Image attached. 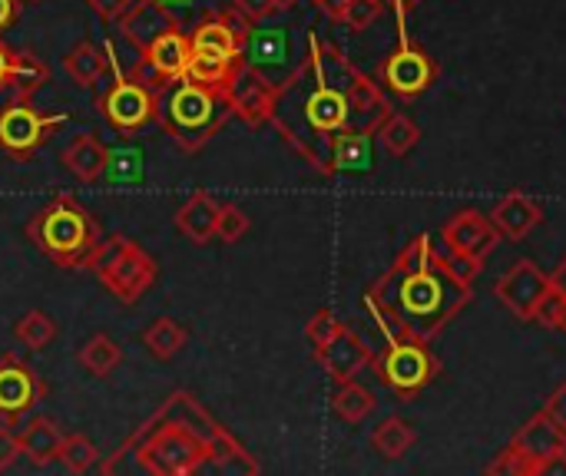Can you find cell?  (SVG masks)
Returning a JSON list of instances; mask_svg holds the SVG:
<instances>
[{"label":"cell","instance_id":"6da1fadb","mask_svg":"<svg viewBox=\"0 0 566 476\" xmlns=\"http://www.w3.org/2000/svg\"><path fill=\"white\" fill-rule=\"evenodd\" d=\"M471 282L431 235H415L391 268L368 288L365 305L388 338L434 341L471 305Z\"/></svg>","mask_w":566,"mask_h":476},{"label":"cell","instance_id":"7a4b0ae2","mask_svg":"<svg viewBox=\"0 0 566 476\" xmlns=\"http://www.w3.org/2000/svg\"><path fill=\"white\" fill-rule=\"evenodd\" d=\"M355 63L328 40L308 33V53L285 86L275 93L272 126L322 176H328L332 136L352 126L348 83Z\"/></svg>","mask_w":566,"mask_h":476},{"label":"cell","instance_id":"3957f363","mask_svg":"<svg viewBox=\"0 0 566 476\" xmlns=\"http://www.w3.org/2000/svg\"><path fill=\"white\" fill-rule=\"evenodd\" d=\"M133 457L146 474L156 476H189L206 464L259 474V464L245 454V447L189 394H172L166 408L136 434Z\"/></svg>","mask_w":566,"mask_h":476},{"label":"cell","instance_id":"277c9868","mask_svg":"<svg viewBox=\"0 0 566 476\" xmlns=\"http://www.w3.org/2000/svg\"><path fill=\"white\" fill-rule=\"evenodd\" d=\"M229 119V93L219 86H202L189 76L156 86V123L186 152H199Z\"/></svg>","mask_w":566,"mask_h":476},{"label":"cell","instance_id":"5b68a950","mask_svg":"<svg viewBox=\"0 0 566 476\" xmlns=\"http://www.w3.org/2000/svg\"><path fill=\"white\" fill-rule=\"evenodd\" d=\"M27 239L63 272H90L99 252L103 232L96 219L73 195L60 192L36 215H30Z\"/></svg>","mask_w":566,"mask_h":476},{"label":"cell","instance_id":"8992f818","mask_svg":"<svg viewBox=\"0 0 566 476\" xmlns=\"http://www.w3.org/2000/svg\"><path fill=\"white\" fill-rule=\"evenodd\" d=\"M90 272L119 305H136L159 278L156 258L143 245L126 239L123 232L99 242V252H96Z\"/></svg>","mask_w":566,"mask_h":476},{"label":"cell","instance_id":"52a82bcc","mask_svg":"<svg viewBox=\"0 0 566 476\" xmlns=\"http://www.w3.org/2000/svg\"><path fill=\"white\" fill-rule=\"evenodd\" d=\"M378 381L395 391L401 401L418 398L441 371V361L431 351V341L421 338H388V348L371 358Z\"/></svg>","mask_w":566,"mask_h":476},{"label":"cell","instance_id":"ba28073f","mask_svg":"<svg viewBox=\"0 0 566 476\" xmlns=\"http://www.w3.org/2000/svg\"><path fill=\"white\" fill-rule=\"evenodd\" d=\"M109 53V70H113V83L106 86V93H99L96 106L99 116L119 133V136H136L143 133L149 123H156V89L139 76H126L116 63L113 46L106 43Z\"/></svg>","mask_w":566,"mask_h":476},{"label":"cell","instance_id":"9c48e42d","mask_svg":"<svg viewBox=\"0 0 566 476\" xmlns=\"http://www.w3.org/2000/svg\"><path fill=\"white\" fill-rule=\"evenodd\" d=\"M302 53L295 46V30L289 23H249L242 36V63L265 76L275 89L292 80L302 66Z\"/></svg>","mask_w":566,"mask_h":476},{"label":"cell","instance_id":"30bf717a","mask_svg":"<svg viewBox=\"0 0 566 476\" xmlns=\"http://www.w3.org/2000/svg\"><path fill=\"white\" fill-rule=\"evenodd\" d=\"M441 242H444V252H448V258L454 262V268L474 285V278L484 272L488 255L497 248L501 232H497V225H494L488 215H481L478 209H461V212H454V215L444 222Z\"/></svg>","mask_w":566,"mask_h":476},{"label":"cell","instance_id":"8fae6325","mask_svg":"<svg viewBox=\"0 0 566 476\" xmlns=\"http://www.w3.org/2000/svg\"><path fill=\"white\" fill-rule=\"evenodd\" d=\"M70 123L66 113L43 116L30 99H10L0 109V149L13 159H30L50 136H56Z\"/></svg>","mask_w":566,"mask_h":476},{"label":"cell","instance_id":"7c38bea8","mask_svg":"<svg viewBox=\"0 0 566 476\" xmlns=\"http://www.w3.org/2000/svg\"><path fill=\"white\" fill-rule=\"evenodd\" d=\"M434 80H438V63L418 43H411L408 33H401L398 50H391L378 63V83L401 99H418L424 89H431Z\"/></svg>","mask_w":566,"mask_h":476},{"label":"cell","instance_id":"4fadbf2b","mask_svg":"<svg viewBox=\"0 0 566 476\" xmlns=\"http://www.w3.org/2000/svg\"><path fill=\"white\" fill-rule=\"evenodd\" d=\"M551 295V278L534 258H517L497 282V298L521 321H534Z\"/></svg>","mask_w":566,"mask_h":476},{"label":"cell","instance_id":"5bb4252c","mask_svg":"<svg viewBox=\"0 0 566 476\" xmlns=\"http://www.w3.org/2000/svg\"><path fill=\"white\" fill-rule=\"evenodd\" d=\"M43 381L40 374L23 364L13 351L0 355V421L17 424L27 411H33L43 401Z\"/></svg>","mask_w":566,"mask_h":476},{"label":"cell","instance_id":"9a60e30c","mask_svg":"<svg viewBox=\"0 0 566 476\" xmlns=\"http://www.w3.org/2000/svg\"><path fill=\"white\" fill-rule=\"evenodd\" d=\"M229 106H232V116H239L245 126L259 129L265 123H272V113H275V86L259 76L252 66H239L232 83H229Z\"/></svg>","mask_w":566,"mask_h":476},{"label":"cell","instance_id":"2e32d148","mask_svg":"<svg viewBox=\"0 0 566 476\" xmlns=\"http://www.w3.org/2000/svg\"><path fill=\"white\" fill-rule=\"evenodd\" d=\"M245 27H249V20L242 13H235L232 7L219 10L216 17H206L189 30V46L196 53H216L226 60H242Z\"/></svg>","mask_w":566,"mask_h":476},{"label":"cell","instance_id":"e0dca14e","mask_svg":"<svg viewBox=\"0 0 566 476\" xmlns=\"http://www.w3.org/2000/svg\"><path fill=\"white\" fill-rule=\"evenodd\" d=\"M116 23H119L123 40H126L129 46H136L139 56H143L163 33H169V30L179 27V20H176V17L169 13V7L159 3V0H133L129 10H126Z\"/></svg>","mask_w":566,"mask_h":476},{"label":"cell","instance_id":"ac0fdd59","mask_svg":"<svg viewBox=\"0 0 566 476\" xmlns=\"http://www.w3.org/2000/svg\"><path fill=\"white\" fill-rule=\"evenodd\" d=\"M375 351L368 348V341L352 331V328H342V335L325 345L322 351H315V361L322 364V371L335 381V384H345V381H355L368 364H371Z\"/></svg>","mask_w":566,"mask_h":476},{"label":"cell","instance_id":"d6986e66","mask_svg":"<svg viewBox=\"0 0 566 476\" xmlns=\"http://www.w3.org/2000/svg\"><path fill=\"white\" fill-rule=\"evenodd\" d=\"M511 447H517V454L531 464V476H541L544 464L551 457H557L560 451H566V431L557 427L544 411H537L511 441Z\"/></svg>","mask_w":566,"mask_h":476},{"label":"cell","instance_id":"ffe728a7","mask_svg":"<svg viewBox=\"0 0 566 476\" xmlns=\"http://www.w3.org/2000/svg\"><path fill=\"white\" fill-rule=\"evenodd\" d=\"M189 33H182L179 27L163 33L139 60H143V80L156 89L166 80H179L186 76V63H189Z\"/></svg>","mask_w":566,"mask_h":476},{"label":"cell","instance_id":"44dd1931","mask_svg":"<svg viewBox=\"0 0 566 476\" xmlns=\"http://www.w3.org/2000/svg\"><path fill=\"white\" fill-rule=\"evenodd\" d=\"M375 129H342L328 146V176H365L375 169Z\"/></svg>","mask_w":566,"mask_h":476},{"label":"cell","instance_id":"7402d4cb","mask_svg":"<svg viewBox=\"0 0 566 476\" xmlns=\"http://www.w3.org/2000/svg\"><path fill=\"white\" fill-rule=\"evenodd\" d=\"M46 83V66L33 53H17L0 40V93L10 89L13 99H33V93Z\"/></svg>","mask_w":566,"mask_h":476},{"label":"cell","instance_id":"603a6c76","mask_svg":"<svg viewBox=\"0 0 566 476\" xmlns=\"http://www.w3.org/2000/svg\"><path fill=\"white\" fill-rule=\"evenodd\" d=\"M491 222L497 225V232H501L504 239L524 242V239L544 222V209H541V202H534V199L524 195V192H507V195L494 205Z\"/></svg>","mask_w":566,"mask_h":476},{"label":"cell","instance_id":"cb8c5ba5","mask_svg":"<svg viewBox=\"0 0 566 476\" xmlns=\"http://www.w3.org/2000/svg\"><path fill=\"white\" fill-rule=\"evenodd\" d=\"M219 205H222V202H216L212 192H206V189L192 192V195L179 205V212H176V229H179V235H186V242H192V245H209V242L216 239Z\"/></svg>","mask_w":566,"mask_h":476},{"label":"cell","instance_id":"d4e9b609","mask_svg":"<svg viewBox=\"0 0 566 476\" xmlns=\"http://www.w3.org/2000/svg\"><path fill=\"white\" fill-rule=\"evenodd\" d=\"M63 169L80 179V182H99L106 169V146L93 133H80L63 152H60Z\"/></svg>","mask_w":566,"mask_h":476},{"label":"cell","instance_id":"484cf974","mask_svg":"<svg viewBox=\"0 0 566 476\" xmlns=\"http://www.w3.org/2000/svg\"><path fill=\"white\" fill-rule=\"evenodd\" d=\"M60 444H63V431L50 417H30L20 427V451L33 467H50L60 454Z\"/></svg>","mask_w":566,"mask_h":476},{"label":"cell","instance_id":"4316f807","mask_svg":"<svg viewBox=\"0 0 566 476\" xmlns=\"http://www.w3.org/2000/svg\"><path fill=\"white\" fill-rule=\"evenodd\" d=\"M103 179L116 189H136L146 182V156L136 142L109 146L106 149V169Z\"/></svg>","mask_w":566,"mask_h":476},{"label":"cell","instance_id":"83f0119b","mask_svg":"<svg viewBox=\"0 0 566 476\" xmlns=\"http://www.w3.org/2000/svg\"><path fill=\"white\" fill-rule=\"evenodd\" d=\"M63 70H66V76H70L76 86L93 89V86L103 80V73L109 70V53H106V46L99 50L93 40H83V43H76V46L63 56Z\"/></svg>","mask_w":566,"mask_h":476},{"label":"cell","instance_id":"f1b7e54d","mask_svg":"<svg viewBox=\"0 0 566 476\" xmlns=\"http://www.w3.org/2000/svg\"><path fill=\"white\" fill-rule=\"evenodd\" d=\"M186 345H189L186 325H179V321L169 318V315L156 318V321L143 331V348H146L156 361H172Z\"/></svg>","mask_w":566,"mask_h":476},{"label":"cell","instance_id":"f546056e","mask_svg":"<svg viewBox=\"0 0 566 476\" xmlns=\"http://www.w3.org/2000/svg\"><path fill=\"white\" fill-rule=\"evenodd\" d=\"M242 66V60H226V56H216V53H189V63H186V76L202 83V86H219V89H229L235 70Z\"/></svg>","mask_w":566,"mask_h":476},{"label":"cell","instance_id":"4dcf8cb0","mask_svg":"<svg viewBox=\"0 0 566 476\" xmlns=\"http://www.w3.org/2000/svg\"><path fill=\"white\" fill-rule=\"evenodd\" d=\"M418 434L405 417H385L375 434H371V447L385 457V461H401L411 447H415Z\"/></svg>","mask_w":566,"mask_h":476},{"label":"cell","instance_id":"1f68e13d","mask_svg":"<svg viewBox=\"0 0 566 476\" xmlns=\"http://www.w3.org/2000/svg\"><path fill=\"white\" fill-rule=\"evenodd\" d=\"M332 408H335V414H338L345 424H361V421H368V417L375 414L378 398H375L365 384L345 381V384H338V391H335V398H332Z\"/></svg>","mask_w":566,"mask_h":476},{"label":"cell","instance_id":"d6a6232c","mask_svg":"<svg viewBox=\"0 0 566 476\" xmlns=\"http://www.w3.org/2000/svg\"><path fill=\"white\" fill-rule=\"evenodd\" d=\"M378 139H381V146H385L391 156L405 159V156L421 142V129H418V123H415L411 116L391 109V113L385 116V123L378 126Z\"/></svg>","mask_w":566,"mask_h":476},{"label":"cell","instance_id":"836d02e7","mask_svg":"<svg viewBox=\"0 0 566 476\" xmlns=\"http://www.w3.org/2000/svg\"><path fill=\"white\" fill-rule=\"evenodd\" d=\"M76 361H80L93 378H109V374L123 364V348H119L109 335H93V338L80 348Z\"/></svg>","mask_w":566,"mask_h":476},{"label":"cell","instance_id":"e575fe53","mask_svg":"<svg viewBox=\"0 0 566 476\" xmlns=\"http://www.w3.org/2000/svg\"><path fill=\"white\" fill-rule=\"evenodd\" d=\"M13 338L20 348L27 351H43L46 345H53L56 338V321L46 311H27L17 325H13Z\"/></svg>","mask_w":566,"mask_h":476},{"label":"cell","instance_id":"d590c367","mask_svg":"<svg viewBox=\"0 0 566 476\" xmlns=\"http://www.w3.org/2000/svg\"><path fill=\"white\" fill-rule=\"evenodd\" d=\"M96 457H99V451L93 447L90 437H83V434H63V444H60L56 461H60L70 474H86V470L96 464Z\"/></svg>","mask_w":566,"mask_h":476},{"label":"cell","instance_id":"8d00e7d4","mask_svg":"<svg viewBox=\"0 0 566 476\" xmlns=\"http://www.w3.org/2000/svg\"><path fill=\"white\" fill-rule=\"evenodd\" d=\"M249 229H252V219L245 215V209H242V205H235V202H222V205H219L216 239H219L222 245H235L239 239H245V235H249Z\"/></svg>","mask_w":566,"mask_h":476},{"label":"cell","instance_id":"74e56055","mask_svg":"<svg viewBox=\"0 0 566 476\" xmlns=\"http://www.w3.org/2000/svg\"><path fill=\"white\" fill-rule=\"evenodd\" d=\"M342 321L328 311V308H322V311H315L312 315V321L305 325V338H308V345L315 348V351H322L325 345H332L338 335H342Z\"/></svg>","mask_w":566,"mask_h":476},{"label":"cell","instance_id":"f35d334b","mask_svg":"<svg viewBox=\"0 0 566 476\" xmlns=\"http://www.w3.org/2000/svg\"><path fill=\"white\" fill-rule=\"evenodd\" d=\"M381 10H385V0H352L348 3V10H345V17H342V23L348 27V30H368L378 17H381Z\"/></svg>","mask_w":566,"mask_h":476},{"label":"cell","instance_id":"ab89813d","mask_svg":"<svg viewBox=\"0 0 566 476\" xmlns=\"http://www.w3.org/2000/svg\"><path fill=\"white\" fill-rule=\"evenodd\" d=\"M232 10L242 13L249 23H265V20H272L275 13H282L275 0H232Z\"/></svg>","mask_w":566,"mask_h":476},{"label":"cell","instance_id":"60d3db41","mask_svg":"<svg viewBox=\"0 0 566 476\" xmlns=\"http://www.w3.org/2000/svg\"><path fill=\"white\" fill-rule=\"evenodd\" d=\"M488 474H507V476H531V464L517 454V447H507L497 454L494 464H488Z\"/></svg>","mask_w":566,"mask_h":476},{"label":"cell","instance_id":"b9f144b4","mask_svg":"<svg viewBox=\"0 0 566 476\" xmlns=\"http://www.w3.org/2000/svg\"><path fill=\"white\" fill-rule=\"evenodd\" d=\"M17 457H23L20 434H13L10 424H7V427H0V470H10L17 464Z\"/></svg>","mask_w":566,"mask_h":476},{"label":"cell","instance_id":"7bdbcfd3","mask_svg":"<svg viewBox=\"0 0 566 476\" xmlns=\"http://www.w3.org/2000/svg\"><path fill=\"white\" fill-rule=\"evenodd\" d=\"M86 3H90V10H93L99 20H119V17L129 10L133 0H86Z\"/></svg>","mask_w":566,"mask_h":476},{"label":"cell","instance_id":"ee69618b","mask_svg":"<svg viewBox=\"0 0 566 476\" xmlns=\"http://www.w3.org/2000/svg\"><path fill=\"white\" fill-rule=\"evenodd\" d=\"M544 414L557 424V427H564L566 431V381L547 398V404H544Z\"/></svg>","mask_w":566,"mask_h":476},{"label":"cell","instance_id":"f6af8a7d","mask_svg":"<svg viewBox=\"0 0 566 476\" xmlns=\"http://www.w3.org/2000/svg\"><path fill=\"white\" fill-rule=\"evenodd\" d=\"M315 3H318V10H322L328 20L342 23V17H345V10H348V3H352V0H315Z\"/></svg>","mask_w":566,"mask_h":476},{"label":"cell","instance_id":"bcb514c9","mask_svg":"<svg viewBox=\"0 0 566 476\" xmlns=\"http://www.w3.org/2000/svg\"><path fill=\"white\" fill-rule=\"evenodd\" d=\"M20 17V3L17 0H0V33L10 30Z\"/></svg>","mask_w":566,"mask_h":476},{"label":"cell","instance_id":"7dc6e473","mask_svg":"<svg viewBox=\"0 0 566 476\" xmlns=\"http://www.w3.org/2000/svg\"><path fill=\"white\" fill-rule=\"evenodd\" d=\"M547 278H551V292L566 302V258L557 265V268H554V272H551V275H547Z\"/></svg>","mask_w":566,"mask_h":476},{"label":"cell","instance_id":"c3c4849f","mask_svg":"<svg viewBox=\"0 0 566 476\" xmlns=\"http://www.w3.org/2000/svg\"><path fill=\"white\" fill-rule=\"evenodd\" d=\"M547 474H564L566 476V451H560L557 457H551V461L544 464L541 476H547Z\"/></svg>","mask_w":566,"mask_h":476},{"label":"cell","instance_id":"681fc988","mask_svg":"<svg viewBox=\"0 0 566 476\" xmlns=\"http://www.w3.org/2000/svg\"><path fill=\"white\" fill-rule=\"evenodd\" d=\"M385 3H391V7H395V13H398V23L405 27V17H408V10H415L421 0H385Z\"/></svg>","mask_w":566,"mask_h":476},{"label":"cell","instance_id":"f907efd6","mask_svg":"<svg viewBox=\"0 0 566 476\" xmlns=\"http://www.w3.org/2000/svg\"><path fill=\"white\" fill-rule=\"evenodd\" d=\"M279 3V10H292V7H298L302 0H275Z\"/></svg>","mask_w":566,"mask_h":476},{"label":"cell","instance_id":"816d5d0a","mask_svg":"<svg viewBox=\"0 0 566 476\" xmlns=\"http://www.w3.org/2000/svg\"><path fill=\"white\" fill-rule=\"evenodd\" d=\"M557 331H564L566 335V308H564V318H560V325H557Z\"/></svg>","mask_w":566,"mask_h":476},{"label":"cell","instance_id":"f5cc1de1","mask_svg":"<svg viewBox=\"0 0 566 476\" xmlns=\"http://www.w3.org/2000/svg\"><path fill=\"white\" fill-rule=\"evenodd\" d=\"M27 3H40V0H27Z\"/></svg>","mask_w":566,"mask_h":476},{"label":"cell","instance_id":"db71d44e","mask_svg":"<svg viewBox=\"0 0 566 476\" xmlns=\"http://www.w3.org/2000/svg\"><path fill=\"white\" fill-rule=\"evenodd\" d=\"M159 3H172V0H159Z\"/></svg>","mask_w":566,"mask_h":476}]
</instances>
